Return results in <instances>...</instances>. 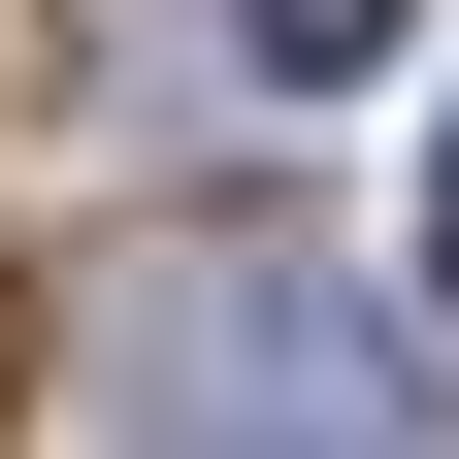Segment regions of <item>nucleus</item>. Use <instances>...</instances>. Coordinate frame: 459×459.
Masks as SVG:
<instances>
[{"label": "nucleus", "instance_id": "3", "mask_svg": "<svg viewBox=\"0 0 459 459\" xmlns=\"http://www.w3.org/2000/svg\"><path fill=\"white\" fill-rule=\"evenodd\" d=\"M427 263H459V132H427Z\"/></svg>", "mask_w": 459, "mask_h": 459}, {"label": "nucleus", "instance_id": "1", "mask_svg": "<svg viewBox=\"0 0 459 459\" xmlns=\"http://www.w3.org/2000/svg\"><path fill=\"white\" fill-rule=\"evenodd\" d=\"M164 394H197V427H328V459H394V427H427L394 296H361V263H296V230H230V263H164Z\"/></svg>", "mask_w": 459, "mask_h": 459}, {"label": "nucleus", "instance_id": "2", "mask_svg": "<svg viewBox=\"0 0 459 459\" xmlns=\"http://www.w3.org/2000/svg\"><path fill=\"white\" fill-rule=\"evenodd\" d=\"M230 33H263V66L328 99V66H394V33H427V0H230Z\"/></svg>", "mask_w": 459, "mask_h": 459}]
</instances>
